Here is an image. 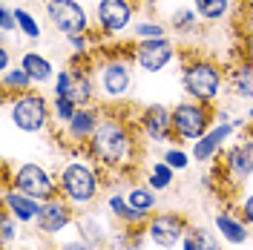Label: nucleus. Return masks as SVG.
<instances>
[{
    "instance_id": "nucleus-34",
    "label": "nucleus",
    "mask_w": 253,
    "mask_h": 250,
    "mask_svg": "<svg viewBox=\"0 0 253 250\" xmlns=\"http://www.w3.org/2000/svg\"><path fill=\"white\" fill-rule=\"evenodd\" d=\"M173 26L178 32H181V29H184V32L193 29V26H196V15H193L190 9H178V12L173 15Z\"/></svg>"
},
{
    "instance_id": "nucleus-5",
    "label": "nucleus",
    "mask_w": 253,
    "mask_h": 250,
    "mask_svg": "<svg viewBox=\"0 0 253 250\" xmlns=\"http://www.w3.org/2000/svg\"><path fill=\"white\" fill-rule=\"evenodd\" d=\"M184 89L196 101L210 104L221 89V72L210 61H196L184 69Z\"/></svg>"
},
{
    "instance_id": "nucleus-15",
    "label": "nucleus",
    "mask_w": 253,
    "mask_h": 250,
    "mask_svg": "<svg viewBox=\"0 0 253 250\" xmlns=\"http://www.w3.org/2000/svg\"><path fill=\"white\" fill-rule=\"evenodd\" d=\"M224 170L227 175L242 184V181H248L253 175V144L251 141H245V144H233L230 150H227V156H224Z\"/></svg>"
},
{
    "instance_id": "nucleus-32",
    "label": "nucleus",
    "mask_w": 253,
    "mask_h": 250,
    "mask_svg": "<svg viewBox=\"0 0 253 250\" xmlns=\"http://www.w3.org/2000/svg\"><path fill=\"white\" fill-rule=\"evenodd\" d=\"M135 38H138V41L164 38V26H161V23H135Z\"/></svg>"
},
{
    "instance_id": "nucleus-10",
    "label": "nucleus",
    "mask_w": 253,
    "mask_h": 250,
    "mask_svg": "<svg viewBox=\"0 0 253 250\" xmlns=\"http://www.w3.org/2000/svg\"><path fill=\"white\" fill-rule=\"evenodd\" d=\"M175 46L167 41V38H150V41H141L138 49H135V63L141 66L144 72H161L167 63L173 61Z\"/></svg>"
},
{
    "instance_id": "nucleus-41",
    "label": "nucleus",
    "mask_w": 253,
    "mask_h": 250,
    "mask_svg": "<svg viewBox=\"0 0 253 250\" xmlns=\"http://www.w3.org/2000/svg\"><path fill=\"white\" fill-rule=\"evenodd\" d=\"M251 121H253V107H251Z\"/></svg>"
},
{
    "instance_id": "nucleus-17",
    "label": "nucleus",
    "mask_w": 253,
    "mask_h": 250,
    "mask_svg": "<svg viewBox=\"0 0 253 250\" xmlns=\"http://www.w3.org/2000/svg\"><path fill=\"white\" fill-rule=\"evenodd\" d=\"M230 132H233V124H219L216 129L205 132L202 138L196 141V147H193V158L196 161H210V158L219 153V147L224 144V138H230Z\"/></svg>"
},
{
    "instance_id": "nucleus-6",
    "label": "nucleus",
    "mask_w": 253,
    "mask_h": 250,
    "mask_svg": "<svg viewBox=\"0 0 253 250\" xmlns=\"http://www.w3.org/2000/svg\"><path fill=\"white\" fill-rule=\"evenodd\" d=\"M46 15H49V23L55 29L72 38V35H84L89 20H86V12L78 0H49L46 3Z\"/></svg>"
},
{
    "instance_id": "nucleus-12",
    "label": "nucleus",
    "mask_w": 253,
    "mask_h": 250,
    "mask_svg": "<svg viewBox=\"0 0 253 250\" xmlns=\"http://www.w3.org/2000/svg\"><path fill=\"white\" fill-rule=\"evenodd\" d=\"M95 15H98V23L107 35H118L132 20V6H129V0H98Z\"/></svg>"
},
{
    "instance_id": "nucleus-20",
    "label": "nucleus",
    "mask_w": 253,
    "mask_h": 250,
    "mask_svg": "<svg viewBox=\"0 0 253 250\" xmlns=\"http://www.w3.org/2000/svg\"><path fill=\"white\" fill-rule=\"evenodd\" d=\"M95 129H98V118H95V112L81 107V110L72 115V121L66 124V135H69L72 141H89L95 135Z\"/></svg>"
},
{
    "instance_id": "nucleus-35",
    "label": "nucleus",
    "mask_w": 253,
    "mask_h": 250,
    "mask_svg": "<svg viewBox=\"0 0 253 250\" xmlns=\"http://www.w3.org/2000/svg\"><path fill=\"white\" fill-rule=\"evenodd\" d=\"M15 26H17V17H15V12L3 6V9H0V29H3V32H12Z\"/></svg>"
},
{
    "instance_id": "nucleus-23",
    "label": "nucleus",
    "mask_w": 253,
    "mask_h": 250,
    "mask_svg": "<svg viewBox=\"0 0 253 250\" xmlns=\"http://www.w3.org/2000/svg\"><path fill=\"white\" fill-rule=\"evenodd\" d=\"M181 250H219V242L205 227H187V233L181 239Z\"/></svg>"
},
{
    "instance_id": "nucleus-33",
    "label": "nucleus",
    "mask_w": 253,
    "mask_h": 250,
    "mask_svg": "<svg viewBox=\"0 0 253 250\" xmlns=\"http://www.w3.org/2000/svg\"><path fill=\"white\" fill-rule=\"evenodd\" d=\"M15 216L9 210H3V219H0V236H3V245H9L15 239Z\"/></svg>"
},
{
    "instance_id": "nucleus-14",
    "label": "nucleus",
    "mask_w": 253,
    "mask_h": 250,
    "mask_svg": "<svg viewBox=\"0 0 253 250\" xmlns=\"http://www.w3.org/2000/svg\"><path fill=\"white\" fill-rule=\"evenodd\" d=\"M3 207L17 219V224H32V221H38V216H41L43 202H38V199H32V196H26V193H20L15 187H9L3 193Z\"/></svg>"
},
{
    "instance_id": "nucleus-36",
    "label": "nucleus",
    "mask_w": 253,
    "mask_h": 250,
    "mask_svg": "<svg viewBox=\"0 0 253 250\" xmlns=\"http://www.w3.org/2000/svg\"><path fill=\"white\" fill-rule=\"evenodd\" d=\"M239 210H242V219L248 221V227H253V193H248V196L242 199Z\"/></svg>"
},
{
    "instance_id": "nucleus-16",
    "label": "nucleus",
    "mask_w": 253,
    "mask_h": 250,
    "mask_svg": "<svg viewBox=\"0 0 253 250\" xmlns=\"http://www.w3.org/2000/svg\"><path fill=\"white\" fill-rule=\"evenodd\" d=\"M141 129L150 141H167V135L173 132V110H167L161 104L147 107L141 115Z\"/></svg>"
},
{
    "instance_id": "nucleus-39",
    "label": "nucleus",
    "mask_w": 253,
    "mask_h": 250,
    "mask_svg": "<svg viewBox=\"0 0 253 250\" xmlns=\"http://www.w3.org/2000/svg\"><path fill=\"white\" fill-rule=\"evenodd\" d=\"M0 72H3V75L9 72V52H6V46L0 49Z\"/></svg>"
},
{
    "instance_id": "nucleus-27",
    "label": "nucleus",
    "mask_w": 253,
    "mask_h": 250,
    "mask_svg": "<svg viewBox=\"0 0 253 250\" xmlns=\"http://www.w3.org/2000/svg\"><path fill=\"white\" fill-rule=\"evenodd\" d=\"M196 6V15L205 17V20H219V17L227 15L230 9V0H193Z\"/></svg>"
},
{
    "instance_id": "nucleus-38",
    "label": "nucleus",
    "mask_w": 253,
    "mask_h": 250,
    "mask_svg": "<svg viewBox=\"0 0 253 250\" xmlns=\"http://www.w3.org/2000/svg\"><path fill=\"white\" fill-rule=\"evenodd\" d=\"M69 41H72V46H75V52H86V41H84V35H72Z\"/></svg>"
},
{
    "instance_id": "nucleus-29",
    "label": "nucleus",
    "mask_w": 253,
    "mask_h": 250,
    "mask_svg": "<svg viewBox=\"0 0 253 250\" xmlns=\"http://www.w3.org/2000/svg\"><path fill=\"white\" fill-rule=\"evenodd\" d=\"M15 17H17L20 32H23L26 38H32V41H38V38H41V26H38V20H35L26 9H15Z\"/></svg>"
},
{
    "instance_id": "nucleus-13",
    "label": "nucleus",
    "mask_w": 253,
    "mask_h": 250,
    "mask_svg": "<svg viewBox=\"0 0 253 250\" xmlns=\"http://www.w3.org/2000/svg\"><path fill=\"white\" fill-rule=\"evenodd\" d=\"M129 83H132V75H129L126 63L110 61V63H104V66H101L98 86H101V92L107 95V98H121V95L129 89Z\"/></svg>"
},
{
    "instance_id": "nucleus-11",
    "label": "nucleus",
    "mask_w": 253,
    "mask_h": 250,
    "mask_svg": "<svg viewBox=\"0 0 253 250\" xmlns=\"http://www.w3.org/2000/svg\"><path fill=\"white\" fill-rule=\"evenodd\" d=\"M95 95V86H92V78L86 72H66L63 69L58 75V83H55V98H69L75 101L78 107H86Z\"/></svg>"
},
{
    "instance_id": "nucleus-18",
    "label": "nucleus",
    "mask_w": 253,
    "mask_h": 250,
    "mask_svg": "<svg viewBox=\"0 0 253 250\" xmlns=\"http://www.w3.org/2000/svg\"><path fill=\"white\" fill-rule=\"evenodd\" d=\"M216 230L219 236L227 242V245H245L251 239V230H248V221L245 219H236L233 213H219L216 216Z\"/></svg>"
},
{
    "instance_id": "nucleus-21",
    "label": "nucleus",
    "mask_w": 253,
    "mask_h": 250,
    "mask_svg": "<svg viewBox=\"0 0 253 250\" xmlns=\"http://www.w3.org/2000/svg\"><path fill=\"white\" fill-rule=\"evenodd\" d=\"M20 66L29 72V78L35 81V83H46V81L52 78V72H55L52 61L43 58V55H38V52H26V55L20 58Z\"/></svg>"
},
{
    "instance_id": "nucleus-1",
    "label": "nucleus",
    "mask_w": 253,
    "mask_h": 250,
    "mask_svg": "<svg viewBox=\"0 0 253 250\" xmlns=\"http://www.w3.org/2000/svg\"><path fill=\"white\" fill-rule=\"evenodd\" d=\"M89 147H92V156L98 164L110 167V170H118L124 167L129 156H132V138L126 132V126L115 118H107L101 121L95 135L89 138Z\"/></svg>"
},
{
    "instance_id": "nucleus-8",
    "label": "nucleus",
    "mask_w": 253,
    "mask_h": 250,
    "mask_svg": "<svg viewBox=\"0 0 253 250\" xmlns=\"http://www.w3.org/2000/svg\"><path fill=\"white\" fill-rule=\"evenodd\" d=\"M207 126H210V112L205 110L202 101H187L173 110V132L178 138L199 141L207 132Z\"/></svg>"
},
{
    "instance_id": "nucleus-24",
    "label": "nucleus",
    "mask_w": 253,
    "mask_h": 250,
    "mask_svg": "<svg viewBox=\"0 0 253 250\" xmlns=\"http://www.w3.org/2000/svg\"><path fill=\"white\" fill-rule=\"evenodd\" d=\"M173 167L161 158V161H156L153 167H150V175H147V184L156 190V193H164V190H170V184H173Z\"/></svg>"
},
{
    "instance_id": "nucleus-31",
    "label": "nucleus",
    "mask_w": 253,
    "mask_h": 250,
    "mask_svg": "<svg viewBox=\"0 0 253 250\" xmlns=\"http://www.w3.org/2000/svg\"><path fill=\"white\" fill-rule=\"evenodd\" d=\"M164 161H167L173 170H187L190 167V156L184 153V150H178V147L167 150V153H164Z\"/></svg>"
},
{
    "instance_id": "nucleus-4",
    "label": "nucleus",
    "mask_w": 253,
    "mask_h": 250,
    "mask_svg": "<svg viewBox=\"0 0 253 250\" xmlns=\"http://www.w3.org/2000/svg\"><path fill=\"white\" fill-rule=\"evenodd\" d=\"M12 187L32 196V199H38V202H49V199H55L61 193L58 181L41 164H20L15 175H12Z\"/></svg>"
},
{
    "instance_id": "nucleus-42",
    "label": "nucleus",
    "mask_w": 253,
    "mask_h": 250,
    "mask_svg": "<svg viewBox=\"0 0 253 250\" xmlns=\"http://www.w3.org/2000/svg\"><path fill=\"white\" fill-rule=\"evenodd\" d=\"M251 3H253V0H251Z\"/></svg>"
},
{
    "instance_id": "nucleus-2",
    "label": "nucleus",
    "mask_w": 253,
    "mask_h": 250,
    "mask_svg": "<svg viewBox=\"0 0 253 250\" xmlns=\"http://www.w3.org/2000/svg\"><path fill=\"white\" fill-rule=\"evenodd\" d=\"M58 187H61V196L66 202H72L75 207H86L101 196V175H98L92 164L72 161L61 170Z\"/></svg>"
},
{
    "instance_id": "nucleus-19",
    "label": "nucleus",
    "mask_w": 253,
    "mask_h": 250,
    "mask_svg": "<svg viewBox=\"0 0 253 250\" xmlns=\"http://www.w3.org/2000/svg\"><path fill=\"white\" fill-rule=\"evenodd\" d=\"M107 210H110L112 219H118L121 224H124V227L147 224V216H144V213H138L135 207H129L126 196H121V193H115V196H110V199H107Z\"/></svg>"
},
{
    "instance_id": "nucleus-9",
    "label": "nucleus",
    "mask_w": 253,
    "mask_h": 250,
    "mask_svg": "<svg viewBox=\"0 0 253 250\" xmlns=\"http://www.w3.org/2000/svg\"><path fill=\"white\" fill-rule=\"evenodd\" d=\"M75 204L66 202V199H49V202H43V207H41V216H38V230L46 236H58L61 230H66L72 221H75Z\"/></svg>"
},
{
    "instance_id": "nucleus-26",
    "label": "nucleus",
    "mask_w": 253,
    "mask_h": 250,
    "mask_svg": "<svg viewBox=\"0 0 253 250\" xmlns=\"http://www.w3.org/2000/svg\"><path fill=\"white\" fill-rule=\"evenodd\" d=\"M78 233H81V239H86V242L95 245V248L107 242V230H104L101 221L92 219V216H81L78 219Z\"/></svg>"
},
{
    "instance_id": "nucleus-7",
    "label": "nucleus",
    "mask_w": 253,
    "mask_h": 250,
    "mask_svg": "<svg viewBox=\"0 0 253 250\" xmlns=\"http://www.w3.org/2000/svg\"><path fill=\"white\" fill-rule=\"evenodd\" d=\"M187 221L181 219L178 213H158V216H150L147 219V239L156 245V248L161 250H173L181 239H184V233H187Z\"/></svg>"
},
{
    "instance_id": "nucleus-25",
    "label": "nucleus",
    "mask_w": 253,
    "mask_h": 250,
    "mask_svg": "<svg viewBox=\"0 0 253 250\" xmlns=\"http://www.w3.org/2000/svg\"><path fill=\"white\" fill-rule=\"evenodd\" d=\"M230 83H233V92H236L239 98H253V63L236 66Z\"/></svg>"
},
{
    "instance_id": "nucleus-28",
    "label": "nucleus",
    "mask_w": 253,
    "mask_h": 250,
    "mask_svg": "<svg viewBox=\"0 0 253 250\" xmlns=\"http://www.w3.org/2000/svg\"><path fill=\"white\" fill-rule=\"evenodd\" d=\"M29 83H35V81L29 78V72L20 66V69H9L6 75H3V89H9V92H23Z\"/></svg>"
},
{
    "instance_id": "nucleus-30",
    "label": "nucleus",
    "mask_w": 253,
    "mask_h": 250,
    "mask_svg": "<svg viewBox=\"0 0 253 250\" xmlns=\"http://www.w3.org/2000/svg\"><path fill=\"white\" fill-rule=\"evenodd\" d=\"M78 110H81V107L75 104V101H69V98H55V104H52L55 118L63 121V124H69V121H72V115H75Z\"/></svg>"
},
{
    "instance_id": "nucleus-3",
    "label": "nucleus",
    "mask_w": 253,
    "mask_h": 250,
    "mask_svg": "<svg viewBox=\"0 0 253 250\" xmlns=\"http://www.w3.org/2000/svg\"><path fill=\"white\" fill-rule=\"evenodd\" d=\"M12 124L20 129V132H41L43 126L49 124V104L43 95H35V92H26V95H17L12 101Z\"/></svg>"
},
{
    "instance_id": "nucleus-37",
    "label": "nucleus",
    "mask_w": 253,
    "mask_h": 250,
    "mask_svg": "<svg viewBox=\"0 0 253 250\" xmlns=\"http://www.w3.org/2000/svg\"><path fill=\"white\" fill-rule=\"evenodd\" d=\"M61 250H95V245H89L86 239H72V242L61 245Z\"/></svg>"
},
{
    "instance_id": "nucleus-22",
    "label": "nucleus",
    "mask_w": 253,
    "mask_h": 250,
    "mask_svg": "<svg viewBox=\"0 0 253 250\" xmlns=\"http://www.w3.org/2000/svg\"><path fill=\"white\" fill-rule=\"evenodd\" d=\"M126 202H129V207H135L138 213H144L147 219L156 213V190L150 187H144V184H135V187H129L126 190Z\"/></svg>"
},
{
    "instance_id": "nucleus-40",
    "label": "nucleus",
    "mask_w": 253,
    "mask_h": 250,
    "mask_svg": "<svg viewBox=\"0 0 253 250\" xmlns=\"http://www.w3.org/2000/svg\"><path fill=\"white\" fill-rule=\"evenodd\" d=\"M251 55H253V35H251Z\"/></svg>"
}]
</instances>
